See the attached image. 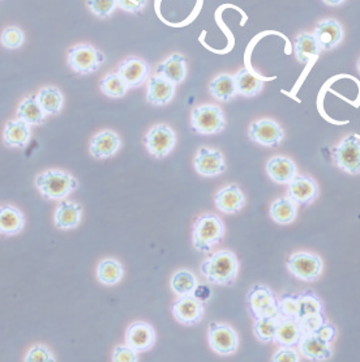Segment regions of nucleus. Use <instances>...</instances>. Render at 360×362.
I'll list each match as a JSON object with an SVG mask.
<instances>
[{
	"mask_svg": "<svg viewBox=\"0 0 360 362\" xmlns=\"http://www.w3.org/2000/svg\"><path fill=\"white\" fill-rule=\"evenodd\" d=\"M239 269L236 255L230 250H221L205 259L201 264V274L209 283L215 285H230L235 280Z\"/></svg>",
	"mask_w": 360,
	"mask_h": 362,
	"instance_id": "obj_1",
	"label": "nucleus"
},
{
	"mask_svg": "<svg viewBox=\"0 0 360 362\" xmlns=\"http://www.w3.org/2000/svg\"><path fill=\"white\" fill-rule=\"evenodd\" d=\"M35 186L44 198L61 200L78 189V181L69 173L47 170L37 177Z\"/></svg>",
	"mask_w": 360,
	"mask_h": 362,
	"instance_id": "obj_2",
	"label": "nucleus"
},
{
	"mask_svg": "<svg viewBox=\"0 0 360 362\" xmlns=\"http://www.w3.org/2000/svg\"><path fill=\"white\" fill-rule=\"evenodd\" d=\"M224 237V224L217 215L200 216L193 226V246L201 252L212 250Z\"/></svg>",
	"mask_w": 360,
	"mask_h": 362,
	"instance_id": "obj_3",
	"label": "nucleus"
},
{
	"mask_svg": "<svg viewBox=\"0 0 360 362\" xmlns=\"http://www.w3.org/2000/svg\"><path fill=\"white\" fill-rule=\"evenodd\" d=\"M248 310L253 320L275 318L278 314V300L266 285H253L247 293Z\"/></svg>",
	"mask_w": 360,
	"mask_h": 362,
	"instance_id": "obj_4",
	"label": "nucleus"
},
{
	"mask_svg": "<svg viewBox=\"0 0 360 362\" xmlns=\"http://www.w3.org/2000/svg\"><path fill=\"white\" fill-rule=\"evenodd\" d=\"M224 115L215 105H201L193 109L191 115V127L201 135H215L224 129Z\"/></svg>",
	"mask_w": 360,
	"mask_h": 362,
	"instance_id": "obj_5",
	"label": "nucleus"
},
{
	"mask_svg": "<svg viewBox=\"0 0 360 362\" xmlns=\"http://www.w3.org/2000/svg\"><path fill=\"white\" fill-rule=\"evenodd\" d=\"M104 62L102 52L92 45H78L68 52V64L75 72L86 75L93 74Z\"/></svg>",
	"mask_w": 360,
	"mask_h": 362,
	"instance_id": "obj_6",
	"label": "nucleus"
},
{
	"mask_svg": "<svg viewBox=\"0 0 360 362\" xmlns=\"http://www.w3.org/2000/svg\"><path fill=\"white\" fill-rule=\"evenodd\" d=\"M333 160L337 168L347 174H360V141L355 135L343 139L333 148Z\"/></svg>",
	"mask_w": 360,
	"mask_h": 362,
	"instance_id": "obj_7",
	"label": "nucleus"
},
{
	"mask_svg": "<svg viewBox=\"0 0 360 362\" xmlns=\"http://www.w3.org/2000/svg\"><path fill=\"white\" fill-rule=\"evenodd\" d=\"M323 260L318 255L299 251L292 254L287 260V268L294 276L303 281H313L323 272Z\"/></svg>",
	"mask_w": 360,
	"mask_h": 362,
	"instance_id": "obj_8",
	"label": "nucleus"
},
{
	"mask_svg": "<svg viewBox=\"0 0 360 362\" xmlns=\"http://www.w3.org/2000/svg\"><path fill=\"white\" fill-rule=\"evenodd\" d=\"M208 340L212 351L220 356L235 354L239 345L236 331L224 323H210L208 331Z\"/></svg>",
	"mask_w": 360,
	"mask_h": 362,
	"instance_id": "obj_9",
	"label": "nucleus"
},
{
	"mask_svg": "<svg viewBox=\"0 0 360 362\" xmlns=\"http://www.w3.org/2000/svg\"><path fill=\"white\" fill-rule=\"evenodd\" d=\"M175 132L167 124H157L146 134L145 143L148 152L157 158L166 157L175 147Z\"/></svg>",
	"mask_w": 360,
	"mask_h": 362,
	"instance_id": "obj_10",
	"label": "nucleus"
},
{
	"mask_svg": "<svg viewBox=\"0 0 360 362\" xmlns=\"http://www.w3.org/2000/svg\"><path fill=\"white\" fill-rule=\"evenodd\" d=\"M204 311L205 309L203 301L192 294L180 296L179 298L172 303L174 318L186 326L198 325L204 317Z\"/></svg>",
	"mask_w": 360,
	"mask_h": 362,
	"instance_id": "obj_11",
	"label": "nucleus"
},
{
	"mask_svg": "<svg viewBox=\"0 0 360 362\" xmlns=\"http://www.w3.org/2000/svg\"><path fill=\"white\" fill-rule=\"evenodd\" d=\"M249 139L263 147H277L283 140V129L272 119H260L251 124Z\"/></svg>",
	"mask_w": 360,
	"mask_h": 362,
	"instance_id": "obj_12",
	"label": "nucleus"
},
{
	"mask_svg": "<svg viewBox=\"0 0 360 362\" xmlns=\"http://www.w3.org/2000/svg\"><path fill=\"white\" fill-rule=\"evenodd\" d=\"M318 183L311 177L296 174L292 181L289 182L287 195L296 206L312 203L318 197Z\"/></svg>",
	"mask_w": 360,
	"mask_h": 362,
	"instance_id": "obj_13",
	"label": "nucleus"
},
{
	"mask_svg": "<svg viewBox=\"0 0 360 362\" xmlns=\"http://www.w3.org/2000/svg\"><path fill=\"white\" fill-rule=\"evenodd\" d=\"M195 169L204 177H217L226 170L224 157L217 149L200 148L195 157Z\"/></svg>",
	"mask_w": 360,
	"mask_h": 362,
	"instance_id": "obj_14",
	"label": "nucleus"
},
{
	"mask_svg": "<svg viewBox=\"0 0 360 362\" xmlns=\"http://www.w3.org/2000/svg\"><path fill=\"white\" fill-rule=\"evenodd\" d=\"M118 74L128 88H138L145 83L150 74V67L144 59L131 57L120 63Z\"/></svg>",
	"mask_w": 360,
	"mask_h": 362,
	"instance_id": "obj_15",
	"label": "nucleus"
},
{
	"mask_svg": "<svg viewBox=\"0 0 360 362\" xmlns=\"http://www.w3.org/2000/svg\"><path fill=\"white\" fill-rule=\"evenodd\" d=\"M126 343L138 354L149 351L155 343V331L146 322H133L126 331Z\"/></svg>",
	"mask_w": 360,
	"mask_h": 362,
	"instance_id": "obj_16",
	"label": "nucleus"
},
{
	"mask_svg": "<svg viewBox=\"0 0 360 362\" xmlns=\"http://www.w3.org/2000/svg\"><path fill=\"white\" fill-rule=\"evenodd\" d=\"M215 204L223 214H238L246 204V197L236 185H229L215 194Z\"/></svg>",
	"mask_w": 360,
	"mask_h": 362,
	"instance_id": "obj_17",
	"label": "nucleus"
},
{
	"mask_svg": "<svg viewBox=\"0 0 360 362\" xmlns=\"http://www.w3.org/2000/svg\"><path fill=\"white\" fill-rule=\"evenodd\" d=\"M315 38L318 47L323 50H332L342 41V26L335 20H324L315 29Z\"/></svg>",
	"mask_w": 360,
	"mask_h": 362,
	"instance_id": "obj_18",
	"label": "nucleus"
},
{
	"mask_svg": "<svg viewBox=\"0 0 360 362\" xmlns=\"http://www.w3.org/2000/svg\"><path fill=\"white\" fill-rule=\"evenodd\" d=\"M174 93H175V84H172V81H169L167 78L155 75L149 80L146 100L149 104L163 106L172 101Z\"/></svg>",
	"mask_w": 360,
	"mask_h": 362,
	"instance_id": "obj_19",
	"label": "nucleus"
},
{
	"mask_svg": "<svg viewBox=\"0 0 360 362\" xmlns=\"http://www.w3.org/2000/svg\"><path fill=\"white\" fill-rule=\"evenodd\" d=\"M120 138L116 132L104 129L97 134L90 143V155L95 158H109L118 152Z\"/></svg>",
	"mask_w": 360,
	"mask_h": 362,
	"instance_id": "obj_20",
	"label": "nucleus"
},
{
	"mask_svg": "<svg viewBox=\"0 0 360 362\" xmlns=\"http://www.w3.org/2000/svg\"><path fill=\"white\" fill-rule=\"evenodd\" d=\"M266 173L277 183L289 185L296 175V165L289 157L275 156L268 161Z\"/></svg>",
	"mask_w": 360,
	"mask_h": 362,
	"instance_id": "obj_21",
	"label": "nucleus"
},
{
	"mask_svg": "<svg viewBox=\"0 0 360 362\" xmlns=\"http://www.w3.org/2000/svg\"><path fill=\"white\" fill-rule=\"evenodd\" d=\"M298 345L300 354L311 361H325L332 357L330 344L321 341L315 334H304Z\"/></svg>",
	"mask_w": 360,
	"mask_h": 362,
	"instance_id": "obj_22",
	"label": "nucleus"
},
{
	"mask_svg": "<svg viewBox=\"0 0 360 362\" xmlns=\"http://www.w3.org/2000/svg\"><path fill=\"white\" fill-rule=\"evenodd\" d=\"M83 215V208L76 203L61 200L59 207L56 208L54 215V223L58 229L67 230L73 229L80 225Z\"/></svg>",
	"mask_w": 360,
	"mask_h": 362,
	"instance_id": "obj_23",
	"label": "nucleus"
},
{
	"mask_svg": "<svg viewBox=\"0 0 360 362\" xmlns=\"http://www.w3.org/2000/svg\"><path fill=\"white\" fill-rule=\"evenodd\" d=\"M30 140V126L21 119L9 121L3 132V141L7 147L23 148Z\"/></svg>",
	"mask_w": 360,
	"mask_h": 362,
	"instance_id": "obj_24",
	"label": "nucleus"
},
{
	"mask_svg": "<svg viewBox=\"0 0 360 362\" xmlns=\"http://www.w3.org/2000/svg\"><path fill=\"white\" fill-rule=\"evenodd\" d=\"M187 74L186 59L180 54H174L157 67V75L167 78L172 84H180Z\"/></svg>",
	"mask_w": 360,
	"mask_h": 362,
	"instance_id": "obj_25",
	"label": "nucleus"
},
{
	"mask_svg": "<svg viewBox=\"0 0 360 362\" xmlns=\"http://www.w3.org/2000/svg\"><path fill=\"white\" fill-rule=\"evenodd\" d=\"M301 337H303V331L300 327L299 320H287V318L280 317L275 341L282 346H295L299 344Z\"/></svg>",
	"mask_w": 360,
	"mask_h": 362,
	"instance_id": "obj_26",
	"label": "nucleus"
},
{
	"mask_svg": "<svg viewBox=\"0 0 360 362\" xmlns=\"http://www.w3.org/2000/svg\"><path fill=\"white\" fill-rule=\"evenodd\" d=\"M25 220L20 209L12 206L0 207V234L13 235L21 232Z\"/></svg>",
	"mask_w": 360,
	"mask_h": 362,
	"instance_id": "obj_27",
	"label": "nucleus"
},
{
	"mask_svg": "<svg viewBox=\"0 0 360 362\" xmlns=\"http://www.w3.org/2000/svg\"><path fill=\"white\" fill-rule=\"evenodd\" d=\"M18 118L26 122L29 126L41 124L44 122L46 114L37 100V95H30L23 100L18 109Z\"/></svg>",
	"mask_w": 360,
	"mask_h": 362,
	"instance_id": "obj_28",
	"label": "nucleus"
},
{
	"mask_svg": "<svg viewBox=\"0 0 360 362\" xmlns=\"http://www.w3.org/2000/svg\"><path fill=\"white\" fill-rule=\"evenodd\" d=\"M124 274L123 266L116 259H103L97 266V279L103 285H116Z\"/></svg>",
	"mask_w": 360,
	"mask_h": 362,
	"instance_id": "obj_29",
	"label": "nucleus"
},
{
	"mask_svg": "<svg viewBox=\"0 0 360 362\" xmlns=\"http://www.w3.org/2000/svg\"><path fill=\"white\" fill-rule=\"evenodd\" d=\"M269 212L277 224H292L298 215V206L290 198H281L272 203Z\"/></svg>",
	"mask_w": 360,
	"mask_h": 362,
	"instance_id": "obj_30",
	"label": "nucleus"
},
{
	"mask_svg": "<svg viewBox=\"0 0 360 362\" xmlns=\"http://www.w3.org/2000/svg\"><path fill=\"white\" fill-rule=\"evenodd\" d=\"M37 100L41 105L46 115H55L61 110L64 98L58 88L55 86H46L40 90L37 95Z\"/></svg>",
	"mask_w": 360,
	"mask_h": 362,
	"instance_id": "obj_31",
	"label": "nucleus"
},
{
	"mask_svg": "<svg viewBox=\"0 0 360 362\" xmlns=\"http://www.w3.org/2000/svg\"><path fill=\"white\" fill-rule=\"evenodd\" d=\"M235 80V86H236V92L241 95L246 97H253L258 95L261 89H263V80L256 78L255 75H252L248 69H240L239 72L234 76Z\"/></svg>",
	"mask_w": 360,
	"mask_h": 362,
	"instance_id": "obj_32",
	"label": "nucleus"
},
{
	"mask_svg": "<svg viewBox=\"0 0 360 362\" xmlns=\"http://www.w3.org/2000/svg\"><path fill=\"white\" fill-rule=\"evenodd\" d=\"M320 52L318 41L311 33H301L295 41V57L301 63H308L312 58L318 57Z\"/></svg>",
	"mask_w": 360,
	"mask_h": 362,
	"instance_id": "obj_33",
	"label": "nucleus"
},
{
	"mask_svg": "<svg viewBox=\"0 0 360 362\" xmlns=\"http://www.w3.org/2000/svg\"><path fill=\"white\" fill-rule=\"evenodd\" d=\"M209 92L220 101H230L234 95H236V86L234 76L222 74L210 83Z\"/></svg>",
	"mask_w": 360,
	"mask_h": 362,
	"instance_id": "obj_34",
	"label": "nucleus"
},
{
	"mask_svg": "<svg viewBox=\"0 0 360 362\" xmlns=\"http://www.w3.org/2000/svg\"><path fill=\"white\" fill-rule=\"evenodd\" d=\"M170 288L178 296H188L193 293L198 288V279L187 269H180L172 277Z\"/></svg>",
	"mask_w": 360,
	"mask_h": 362,
	"instance_id": "obj_35",
	"label": "nucleus"
},
{
	"mask_svg": "<svg viewBox=\"0 0 360 362\" xmlns=\"http://www.w3.org/2000/svg\"><path fill=\"white\" fill-rule=\"evenodd\" d=\"M324 313V305L313 291H306L299 294V318Z\"/></svg>",
	"mask_w": 360,
	"mask_h": 362,
	"instance_id": "obj_36",
	"label": "nucleus"
},
{
	"mask_svg": "<svg viewBox=\"0 0 360 362\" xmlns=\"http://www.w3.org/2000/svg\"><path fill=\"white\" fill-rule=\"evenodd\" d=\"M278 323H280V317L255 320V325H253L255 335L263 343H273Z\"/></svg>",
	"mask_w": 360,
	"mask_h": 362,
	"instance_id": "obj_37",
	"label": "nucleus"
},
{
	"mask_svg": "<svg viewBox=\"0 0 360 362\" xmlns=\"http://www.w3.org/2000/svg\"><path fill=\"white\" fill-rule=\"evenodd\" d=\"M278 314L281 318H299V294L284 293L278 298Z\"/></svg>",
	"mask_w": 360,
	"mask_h": 362,
	"instance_id": "obj_38",
	"label": "nucleus"
},
{
	"mask_svg": "<svg viewBox=\"0 0 360 362\" xmlns=\"http://www.w3.org/2000/svg\"><path fill=\"white\" fill-rule=\"evenodd\" d=\"M128 86L124 83V80L120 78L119 74H109L106 78L101 81V90L109 97L119 98L126 95Z\"/></svg>",
	"mask_w": 360,
	"mask_h": 362,
	"instance_id": "obj_39",
	"label": "nucleus"
},
{
	"mask_svg": "<svg viewBox=\"0 0 360 362\" xmlns=\"http://www.w3.org/2000/svg\"><path fill=\"white\" fill-rule=\"evenodd\" d=\"M0 41L7 49H18L24 43V33L20 28L9 26L1 33Z\"/></svg>",
	"mask_w": 360,
	"mask_h": 362,
	"instance_id": "obj_40",
	"label": "nucleus"
},
{
	"mask_svg": "<svg viewBox=\"0 0 360 362\" xmlns=\"http://www.w3.org/2000/svg\"><path fill=\"white\" fill-rule=\"evenodd\" d=\"M88 8L98 18H109L116 7V0H88Z\"/></svg>",
	"mask_w": 360,
	"mask_h": 362,
	"instance_id": "obj_41",
	"label": "nucleus"
},
{
	"mask_svg": "<svg viewBox=\"0 0 360 362\" xmlns=\"http://www.w3.org/2000/svg\"><path fill=\"white\" fill-rule=\"evenodd\" d=\"M26 362H54L52 351L44 345H35L25 357Z\"/></svg>",
	"mask_w": 360,
	"mask_h": 362,
	"instance_id": "obj_42",
	"label": "nucleus"
},
{
	"mask_svg": "<svg viewBox=\"0 0 360 362\" xmlns=\"http://www.w3.org/2000/svg\"><path fill=\"white\" fill-rule=\"evenodd\" d=\"M138 360V352L127 345H118L114 349L112 361L114 362H136Z\"/></svg>",
	"mask_w": 360,
	"mask_h": 362,
	"instance_id": "obj_43",
	"label": "nucleus"
},
{
	"mask_svg": "<svg viewBox=\"0 0 360 362\" xmlns=\"http://www.w3.org/2000/svg\"><path fill=\"white\" fill-rule=\"evenodd\" d=\"M298 320H299L303 335L304 334H313L324 322H326L323 313L315 314V315H308V317H304V318H300Z\"/></svg>",
	"mask_w": 360,
	"mask_h": 362,
	"instance_id": "obj_44",
	"label": "nucleus"
},
{
	"mask_svg": "<svg viewBox=\"0 0 360 362\" xmlns=\"http://www.w3.org/2000/svg\"><path fill=\"white\" fill-rule=\"evenodd\" d=\"M313 334H315L321 341H324L326 344H332L333 340L335 339V335H337V328H335L332 323L324 322Z\"/></svg>",
	"mask_w": 360,
	"mask_h": 362,
	"instance_id": "obj_45",
	"label": "nucleus"
},
{
	"mask_svg": "<svg viewBox=\"0 0 360 362\" xmlns=\"http://www.w3.org/2000/svg\"><path fill=\"white\" fill-rule=\"evenodd\" d=\"M299 360L298 352L295 349H292V346H282L272 357L273 362H299Z\"/></svg>",
	"mask_w": 360,
	"mask_h": 362,
	"instance_id": "obj_46",
	"label": "nucleus"
},
{
	"mask_svg": "<svg viewBox=\"0 0 360 362\" xmlns=\"http://www.w3.org/2000/svg\"><path fill=\"white\" fill-rule=\"evenodd\" d=\"M120 8L127 12H140L145 8L146 0H116Z\"/></svg>",
	"mask_w": 360,
	"mask_h": 362,
	"instance_id": "obj_47",
	"label": "nucleus"
},
{
	"mask_svg": "<svg viewBox=\"0 0 360 362\" xmlns=\"http://www.w3.org/2000/svg\"><path fill=\"white\" fill-rule=\"evenodd\" d=\"M325 4H328V6H340V4H342L343 1L344 0H323Z\"/></svg>",
	"mask_w": 360,
	"mask_h": 362,
	"instance_id": "obj_48",
	"label": "nucleus"
},
{
	"mask_svg": "<svg viewBox=\"0 0 360 362\" xmlns=\"http://www.w3.org/2000/svg\"><path fill=\"white\" fill-rule=\"evenodd\" d=\"M356 69H358V72L360 74V58L358 59V63H356Z\"/></svg>",
	"mask_w": 360,
	"mask_h": 362,
	"instance_id": "obj_49",
	"label": "nucleus"
}]
</instances>
